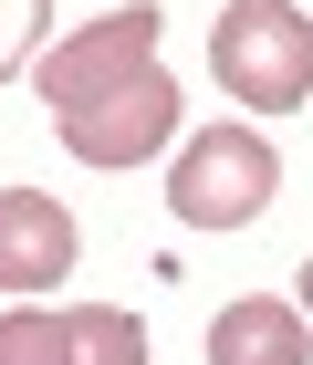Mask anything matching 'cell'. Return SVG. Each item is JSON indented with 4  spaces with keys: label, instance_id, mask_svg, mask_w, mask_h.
Masks as SVG:
<instances>
[{
    "label": "cell",
    "instance_id": "4",
    "mask_svg": "<svg viewBox=\"0 0 313 365\" xmlns=\"http://www.w3.org/2000/svg\"><path fill=\"white\" fill-rule=\"evenodd\" d=\"M178 136V84L146 63L136 84H115L105 105H84V115H63V146L84 157V168H136V157H157V146Z\"/></svg>",
    "mask_w": 313,
    "mask_h": 365
},
{
    "label": "cell",
    "instance_id": "5",
    "mask_svg": "<svg viewBox=\"0 0 313 365\" xmlns=\"http://www.w3.org/2000/svg\"><path fill=\"white\" fill-rule=\"evenodd\" d=\"M73 272V209L42 188H0V292H42Z\"/></svg>",
    "mask_w": 313,
    "mask_h": 365
},
{
    "label": "cell",
    "instance_id": "2",
    "mask_svg": "<svg viewBox=\"0 0 313 365\" xmlns=\"http://www.w3.org/2000/svg\"><path fill=\"white\" fill-rule=\"evenodd\" d=\"M272 188H282V157H272L261 125H199V136L178 146V168H168V209H178L188 230H240V220H261Z\"/></svg>",
    "mask_w": 313,
    "mask_h": 365
},
{
    "label": "cell",
    "instance_id": "9",
    "mask_svg": "<svg viewBox=\"0 0 313 365\" xmlns=\"http://www.w3.org/2000/svg\"><path fill=\"white\" fill-rule=\"evenodd\" d=\"M42 31H53V0H0V84H11V73H31Z\"/></svg>",
    "mask_w": 313,
    "mask_h": 365
},
{
    "label": "cell",
    "instance_id": "6",
    "mask_svg": "<svg viewBox=\"0 0 313 365\" xmlns=\"http://www.w3.org/2000/svg\"><path fill=\"white\" fill-rule=\"evenodd\" d=\"M303 324H313L303 303H272V292H251V303H230L220 324H209V365H313Z\"/></svg>",
    "mask_w": 313,
    "mask_h": 365
},
{
    "label": "cell",
    "instance_id": "7",
    "mask_svg": "<svg viewBox=\"0 0 313 365\" xmlns=\"http://www.w3.org/2000/svg\"><path fill=\"white\" fill-rule=\"evenodd\" d=\"M63 334H73V365H146V324L125 303H73Z\"/></svg>",
    "mask_w": 313,
    "mask_h": 365
},
{
    "label": "cell",
    "instance_id": "8",
    "mask_svg": "<svg viewBox=\"0 0 313 365\" xmlns=\"http://www.w3.org/2000/svg\"><path fill=\"white\" fill-rule=\"evenodd\" d=\"M0 365H73L63 313H0Z\"/></svg>",
    "mask_w": 313,
    "mask_h": 365
},
{
    "label": "cell",
    "instance_id": "3",
    "mask_svg": "<svg viewBox=\"0 0 313 365\" xmlns=\"http://www.w3.org/2000/svg\"><path fill=\"white\" fill-rule=\"evenodd\" d=\"M146 63H157V11H105L94 31H73V42H53L42 53V105L53 115H84V105H105L115 84H136Z\"/></svg>",
    "mask_w": 313,
    "mask_h": 365
},
{
    "label": "cell",
    "instance_id": "1",
    "mask_svg": "<svg viewBox=\"0 0 313 365\" xmlns=\"http://www.w3.org/2000/svg\"><path fill=\"white\" fill-rule=\"evenodd\" d=\"M209 73L251 115H292L313 94V21L292 0H230L220 31H209Z\"/></svg>",
    "mask_w": 313,
    "mask_h": 365
},
{
    "label": "cell",
    "instance_id": "10",
    "mask_svg": "<svg viewBox=\"0 0 313 365\" xmlns=\"http://www.w3.org/2000/svg\"><path fill=\"white\" fill-rule=\"evenodd\" d=\"M292 282H303V313H313V261H303V272H292Z\"/></svg>",
    "mask_w": 313,
    "mask_h": 365
}]
</instances>
